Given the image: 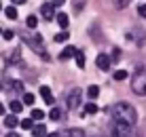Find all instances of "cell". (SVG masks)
I'll list each match as a JSON object with an SVG mask.
<instances>
[{"instance_id": "obj_1", "label": "cell", "mask_w": 146, "mask_h": 137, "mask_svg": "<svg viewBox=\"0 0 146 137\" xmlns=\"http://www.w3.org/2000/svg\"><path fill=\"white\" fill-rule=\"evenodd\" d=\"M110 112H112L114 123H123L127 126H133L135 123H138V112H135V108L129 105L127 101H119V103H114Z\"/></svg>"}, {"instance_id": "obj_2", "label": "cell", "mask_w": 146, "mask_h": 137, "mask_svg": "<svg viewBox=\"0 0 146 137\" xmlns=\"http://www.w3.org/2000/svg\"><path fill=\"white\" fill-rule=\"evenodd\" d=\"M131 91L140 97H146V68H135L131 78Z\"/></svg>"}, {"instance_id": "obj_3", "label": "cell", "mask_w": 146, "mask_h": 137, "mask_svg": "<svg viewBox=\"0 0 146 137\" xmlns=\"http://www.w3.org/2000/svg\"><path fill=\"white\" fill-rule=\"evenodd\" d=\"M80 99H83V91L74 87L68 93V110H76L78 105H80Z\"/></svg>"}, {"instance_id": "obj_4", "label": "cell", "mask_w": 146, "mask_h": 137, "mask_svg": "<svg viewBox=\"0 0 146 137\" xmlns=\"http://www.w3.org/2000/svg\"><path fill=\"white\" fill-rule=\"evenodd\" d=\"M110 63H112V61H110V57H108L106 53H100L98 57H95V65H98L102 72H108V70H110Z\"/></svg>"}, {"instance_id": "obj_5", "label": "cell", "mask_w": 146, "mask_h": 137, "mask_svg": "<svg viewBox=\"0 0 146 137\" xmlns=\"http://www.w3.org/2000/svg\"><path fill=\"white\" fill-rule=\"evenodd\" d=\"M40 13H42L44 19H49V21H51V19L55 17V7H53L51 2H44L42 7H40Z\"/></svg>"}, {"instance_id": "obj_6", "label": "cell", "mask_w": 146, "mask_h": 137, "mask_svg": "<svg viewBox=\"0 0 146 137\" xmlns=\"http://www.w3.org/2000/svg\"><path fill=\"white\" fill-rule=\"evenodd\" d=\"M40 95H42V99H44V103H47V105H55L53 93H51V89H49V87H40Z\"/></svg>"}, {"instance_id": "obj_7", "label": "cell", "mask_w": 146, "mask_h": 137, "mask_svg": "<svg viewBox=\"0 0 146 137\" xmlns=\"http://www.w3.org/2000/svg\"><path fill=\"white\" fill-rule=\"evenodd\" d=\"M55 17H57V23H59V28H62V30H66L68 25H70V17H68L66 13H57Z\"/></svg>"}, {"instance_id": "obj_8", "label": "cell", "mask_w": 146, "mask_h": 137, "mask_svg": "<svg viewBox=\"0 0 146 137\" xmlns=\"http://www.w3.org/2000/svg\"><path fill=\"white\" fill-rule=\"evenodd\" d=\"M74 53H76V49H74V47H66L62 53H59V59H62V61H66V59L74 57Z\"/></svg>"}, {"instance_id": "obj_9", "label": "cell", "mask_w": 146, "mask_h": 137, "mask_svg": "<svg viewBox=\"0 0 146 137\" xmlns=\"http://www.w3.org/2000/svg\"><path fill=\"white\" fill-rule=\"evenodd\" d=\"M32 135H34V137H44V135H47V126H44V124L32 126Z\"/></svg>"}, {"instance_id": "obj_10", "label": "cell", "mask_w": 146, "mask_h": 137, "mask_svg": "<svg viewBox=\"0 0 146 137\" xmlns=\"http://www.w3.org/2000/svg\"><path fill=\"white\" fill-rule=\"evenodd\" d=\"M26 25H28L30 30H36V28H38V17H36V15H28Z\"/></svg>"}, {"instance_id": "obj_11", "label": "cell", "mask_w": 146, "mask_h": 137, "mask_svg": "<svg viewBox=\"0 0 146 137\" xmlns=\"http://www.w3.org/2000/svg\"><path fill=\"white\" fill-rule=\"evenodd\" d=\"M4 124H7L9 129H15V126L19 124V118L17 116H7V118H4Z\"/></svg>"}, {"instance_id": "obj_12", "label": "cell", "mask_w": 146, "mask_h": 137, "mask_svg": "<svg viewBox=\"0 0 146 137\" xmlns=\"http://www.w3.org/2000/svg\"><path fill=\"white\" fill-rule=\"evenodd\" d=\"M49 118H51V120H62V110L53 105V108H51V112H49Z\"/></svg>"}, {"instance_id": "obj_13", "label": "cell", "mask_w": 146, "mask_h": 137, "mask_svg": "<svg viewBox=\"0 0 146 137\" xmlns=\"http://www.w3.org/2000/svg\"><path fill=\"white\" fill-rule=\"evenodd\" d=\"M74 57H76V65H78V68H85V53H83V51H78V49H76Z\"/></svg>"}, {"instance_id": "obj_14", "label": "cell", "mask_w": 146, "mask_h": 137, "mask_svg": "<svg viewBox=\"0 0 146 137\" xmlns=\"http://www.w3.org/2000/svg\"><path fill=\"white\" fill-rule=\"evenodd\" d=\"M68 38H70V34L66 32V30H62L59 34H55V38H53V40H55V42H66Z\"/></svg>"}, {"instance_id": "obj_15", "label": "cell", "mask_w": 146, "mask_h": 137, "mask_svg": "<svg viewBox=\"0 0 146 137\" xmlns=\"http://www.w3.org/2000/svg\"><path fill=\"white\" fill-rule=\"evenodd\" d=\"M85 131L83 129H68L66 131V137H83Z\"/></svg>"}, {"instance_id": "obj_16", "label": "cell", "mask_w": 146, "mask_h": 137, "mask_svg": "<svg viewBox=\"0 0 146 137\" xmlns=\"http://www.w3.org/2000/svg\"><path fill=\"white\" fill-rule=\"evenodd\" d=\"M4 15H7L9 19H17V9L15 7H7L4 9Z\"/></svg>"}, {"instance_id": "obj_17", "label": "cell", "mask_w": 146, "mask_h": 137, "mask_svg": "<svg viewBox=\"0 0 146 137\" xmlns=\"http://www.w3.org/2000/svg\"><path fill=\"white\" fill-rule=\"evenodd\" d=\"M11 110H13V114H19L23 110V103L21 101H11Z\"/></svg>"}, {"instance_id": "obj_18", "label": "cell", "mask_w": 146, "mask_h": 137, "mask_svg": "<svg viewBox=\"0 0 146 137\" xmlns=\"http://www.w3.org/2000/svg\"><path fill=\"white\" fill-rule=\"evenodd\" d=\"M30 118H32V120H40V118H44V112H42V110H38V108H34Z\"/></svg>"}, {"instance_id": "obj_19", "label": "cell", "mask_w": 146, "mask_h": 137, "mask_svg": "<svg viewBox=\"0 0 146 137\" xmlns=\"http://www.w3.org/2000/svg\"><path fill=\"white\" fill-rule=\"evenodd\" d=\"M87 95H89V97H91V99H95V97H98V95H100V89L95 87V84H91V87L87 89Z\"/></svg>"}, {"instance_id": "obj_20", "label": "cell", "mask_w": 146, "mask_h": 137, "mask_svg": "<svg viewBox=\"0 0 146 137\" xmlns=\"http://www.w3.org/2000/svg\"><path fill=\"white\" fill-rule=\"evenodd\" d=\"M98 112V105L93 103V101H89L87 105H85V114H95Z\"/></svg>"}, {"instance_id": "obj_21", "label": "cell", "mask_w": 146, "mask_h": 137, "mask_svg": "<svg viewBox=\"0 0 146 137\" xmlns=\"http://www.w3.org/2000/svg\"><path fill=\"white\" fill-rule=\"evenodd\" d=\"M127 78V72H125V70H117V72H114V80H125Z\"/></svg>"}, {"instance_id": "obj_22", "label": "cell", "mask_w": 146, "mask_h": 137, "mask_svg": "<svg viewBox=\"0 0 146 137\" xmlns=\"http://www.w3.org/2000/svg\"><path fill=\"white\" fill-rule=\"evenodd\" d=\"M23 103H26V105H34V95L26 93V95H23Z\"/></svg>"}, {"instance_id": "obj_23", "label": "cell", "mask_w": 146, "mask_h": 137, "mask_svg": "<svg viewBox=\"0 0 146 137\" xmlns=\"http://www.w3.org/2000/svg\"><path fill=\"white\" fill-rule=\"evenodd\" d=\"M19 57H21V53H19V49H15V51H11V55H9V61H17Z\"/></svg>"}, {"instance_id": "obj_24", "label": "cell", "mask_w": 146, "mask_h": 137, "mask_svg": "<svg viewBox=\"0 0 146 137\" xmlns=\"http://www.w3.org/2000/svg\"><path fill=\"white\" fill-rule=\"evenodd\" d=\"M34 123H32V118H23L21 120V129H32Z\"/></svg>"}, {"instance_id": "obj_25", "label": "cell", "mask_w": 146, "mask_h": 137, "mask_svg": "<svg viewBox=\"0 0 146 137\" xmlns=\"http://www.w3.org/2000/svg\"><path fill=\"white\" fill-rule=\"evenodd\" d=\"M13 36H15V32H11V30H4V32H2L4 40H13Z\"/></svg>"}, {"instance_id": "obj_26", "label": "cell", "mask_w": 146, "mask_h": 137, "mask_svg": "<svg viewBox=\"0 0 146 137\" xmlns=\"http://www.w3.org/2000/svg\"><path fill=\"white\" fill-rule=\"evenodd\" d=\"M121 59V49H112V59L110 61H119Z\"/></svg>"}, {"instance_id": "obj_27", "label": "cell", "mask_w": 146, "mask_h": 137, "mask_svg": "<svg viewBox=\"0 0 146 137\" xmlns=\"http://www.w3.org/2000/svg\"><path fill=\"white\" fill-rule=\"evenodd\" d=\"M138 15L146 19V4H140V7H138Z\"/></svg>"}, {"instance_id": "obj_28", "label": "cell", "mask_w": 146, "mask_h": 137, "mask_svg": "<svg viewBox=\"0 0 146 137\" xmlns=\"http://www.w3.org/2000/svg\"><path fill=\"white\" fill-rule=\"evenodd\" d=\"M13 89H15V91H19V93H21V91H23V84H21V82H17V80H15V82H13Z\"/></svg>"}, {"instance_id": "obj_29", "label": "cell", "mask_w": 146, "mask_h": 137, "mask_svg": "<svg viewBox=\"0 0 146 137\" xmlns=\"http://www.w3.org/2000/svg\"><path fill=\"white\" fill-rule=\"evenodd\" d=\"M127 2H129V0H117V7L119 9H125V7H127Z\"/></svg>"}, {"instance_id": "obj_30", "label": "cell", "mask_w": 146, "mask_h": 137, "mask_svg": "<svg viewBox=\"0 0 146 137\" xmlns=\"http://www.w3.org/2000/svg\"><path fill=\"white\" fill-rule=\"evenodd\" d=\"M13 4H19V7H21V4H26V0H11Z\"/></svg>"}, {"instance_id": "obj_31", "label": "cell", "mask_w": 146, "mask_h": 137, "mask_svg": "<svg viewBox=\"0 0 146 137\" xmlns=\"http://www.w3.org/2000/svg\"><path fill=\"white\" fill-rule=\"evenodd\" d=\"M2 114H4V103L0 101V116H2Z\"/></svg>"}, {"instance_id": "obj_32", "label": "cell", "mask_w": 146, "mask_h": 137, "mask_svg": "<svg viewBox=\"0 0 146 137\" xmlns=\"http://www.w3.org/2000/svg\"><path fill=\"white\" fill-rule=\"evenodd\" d=\"M44 137H59V133H49V135H44Z\"/></svg>"}, {"instance_id": "obj_33", "label": "cell", "mask_w": 146, "mask_h": 137, "mask_svg": "<svg viewBox=\"0 0 146 137\" xmlns=\"http://www.w3.org/2000/svg\"><path fill=\"white\" fill-rule=\"evenodd\" d=\"M7 137H21V135H17V133H9Z\"/></svg>"}, {"instance_id": "obj_34", "label": "cell", "mask_w": 146, "mask_h": 137, "mask_svg": "<svg viewBox=\"0 0 146 137\" xmlns=\"http://www.w3.org/2000/svg\"><path fill=\"white\" fill-rule=\"evenodd\" d=\"M0 91H2V82H0Z\"/></svg>"}, {"instance_id": "obj_35", "label": "cell", "mask_w": 146, "mask_h": 137, "mask_svg": "<svg viewBox=\"0 0 146 137\" xmlns=\"http://www.w3.org/2000/svg\"><path fill=\"white\" fill-rule=\"evenodd\" d=\"M0 9H2V2H0Z\"/></svg>"}, {"instance_id": "obj_36", "label": "cell", "mask_w": 146, "mask_h": 137, "mask_svg": "<svg viewBox=\"0 0 146 137\" xmlns=\"http://www.w3.org/2000/svg\"><path fill=\"white\" fill-rule=\"evenodd\" d=\"M0 34H2V30H0Z\"/></svg>"}]
</instances>
